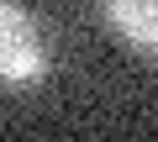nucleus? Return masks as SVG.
<instances>
[{
    "instance_id": "nucleus-1",
    "label": "nucleus",
    "mask_w": 158,
    "mask_h": 142,
    "mask_svg": "<svg viewBox=\"0 0 158 142\" xmlns=\"http://www.w3.org/2000/svg\"><path fill=\"white\" fill-rule=\"evenodd\" d=\"M37 74H42V37L21 6L0 0V84H27Z\"/></svg>"
},
{
    "instance_id": "nucleus-2",
    "label": "nucleus",
    "mask_w": 158,
    "mask_h": 142,
    "mask_svg": "<svg viewBox=\"0 0 158 142\" xmlns=\"http://www.w3.org/2000/svg\"><path fill=\"white\" fill-rule=\"evenodd\" d=\"M106 16L132 47L158 53V0H106Z\"/></svg>"
}]
</instances>
